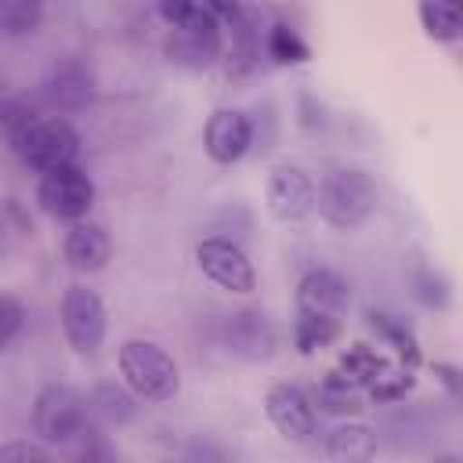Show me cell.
Masks as SVG:
<instances>
[{
	"label": "cell",
	"instance_id": "cell-12",
	"mask_svg": "<svg viewBox=\"0 0 463 463\" xmlns=\"http://www.w3.org/2000/svg\"><path fill=\"white\" fill-rule=\"evenodd\" d=\"M253 141V127H250V116L239 112V109H217L210 119H206V130H203V148L213 163L228 166V163H239L246 156Z\"/></svg>",
	"mask_w": 463,
	"mask_h": 463
},
{
	"label": "cell",
	"instance_id": "cell-11",
	"mask_svg": "<svg viewBox=\"0 0 463 463\" xmlns=\"http://www.w3.org/2000/svg\"><path fill=\"white\" fill-rule=\"evenodd\" d=\"M275 344H279V336H275V326L268 322L264 311L242 307V311H235V315L224 318V347L235 358H242V362H264V358L275 354Z\"/></svg>",
	"mask_w": 463,
	"mask_h": 463
},
{
	"label": "cell",
	"instance_id": "cell-15",
	"mask_svg": "<svg viewBox=\"0 0 463 463\" xmlns=\"http://www.w3.org/2000/svg\"><path fill=\"white\" fill-rule=\"evenodd\" d=\"M47 98L58 112H76L94 98V80L83 65L65 61L47 76Z\"/></svg>",
	"mask_w": 463,
	"mask_h": 463
},
{
	"label": "cell",
	"instance_id": "cell-1",
	"mask_svg": "<svg viewBox=\"0 0 463 463\" xmlns=\"http://www.w3.org/2000/svg\"><path fill=\"white\" fill-rule=\"evenodd\" d=\"M376 181L369 170L362 166H336L322 177L318 192H315V206L322 213L326 224L340 228V232H351L358 224H365L376 210Z\"/></svg>",
	"mask_w": 463,
	"mask_h": 463
},
{
	"label": "cell",
	"instance_id": "cell-10",
	"mask_svg": "<svg viewBox=\"0 0 463 463\" xmlns=\"http://www.w3.org/2000/svg\"><path fill=\"white\" fill-rule=\"evenodd\" d=\"M264 412L271 420V427L286 438V441H307L318 430L315 420V402L297 387V383H275L264 394Z\"/></svg>",
	"mask_w": 463,
	"mask_h": 463
},
{
	"label": "cell",
	"instance_id": "cell-2",
	"mask_svg": "<svg viewBox=\"0 0 463 463\" xmlns=\"http://www.w3.org/2000/svg\"><path fill=\"white\" fill-rule=\"evenodd\" d=\"M119 376L141 402H170L181 387L177 362L156 340H127L119 347Z\"/></svg>",
	"mask_w": 463,
	"mask_h": 463
},
{
	"label": "cell",
	"instance_id": "cell-25",
	"mask_svg": "<svg viewBox=\"0 0 463 463\" xmlns=\"http://www.w3.org/2000/svg\"><path fill=\"white\" fill-rule=\"evenodd\" d=\"M22 322H25V307L11 293H0V351L22 333Z\"/></svg>",
	"mask_w": 463,
	"mask_h": 463
},
{
	"label": "cell",
	"instance_id": "cell-17",
	"mask_svg": "<svg viewBox=\"0 0 463 463\" xmlns=\"http://www.w3.org/2000/svg\"><path fill=\"white\" fill-rule=\"evenodd\" d=\"M326 452L333 459H369L376 452V438L362 423H336L326 434Z\"/></svg>",
	"mask_w": 463,
	"mask_h": 463
},
{
	"label": "cell",
	"instance_id": "cell-9",
	"mask_svg": "<svg viewBox=\"0 0 463 463\" xmlns=\"http://www.w3.org/2000/svg\"><path fill=\"white\" fill-rule=\"evenodd\" d=\"M264 199H268V210H271L275 221L297 224V221H304L315 210V181L300 166L282 163V166H275L268 174Z\"/></svg>",
	"mask_w": 463,
	"mask_h": 463
},
{
	"label": "cell",
	"instance_id": "cell-14",
	"mask_svg": "<svg viewBox=\"0 0 463 463\" xmlns=\"http://www.w3.org/2000/svg\"><path fill=\"white\" fill-rule=\"evenodd\" d=\"M61 253H65V264L72 271H98L105 268L109 253H112V242H109V232L94 221H72V228L65 232V242H61Z\"/></svg>",
	"mask_w": 463,
	"mask_h": 463
},
{
	"label": "cell",
	"instance_id": "cell-18",
	"mask_svg": "<svg viewBox=\"0 0 463 463\" xmlns=\"http://www.w3.org/2000/svg\"><path fill=\"white\" fill-rule=\"evenodd\" d=\"M420 22L427 36L434 40H456L463 25V4L459 0H420Z\"/></svg>",
	"mask_w": 463,
	"mask_h": 463
},
{
	"label": "cell",
	"instance_id": "cell-24",
	"mask_svg": "<svg viewBox=\"0 0 463 463\" xmlns=\"http://www.w3.org/2000/svg\"><path fill=\"white\" fill-rule=\"evenodd\" d=\"M54 452L51 445L43 441H29V438H18V441H4L0 445V463H47Z\"/></svg>",
	"mask_w": 463,
	"mask_h": 463
},
{
	"label": "cell",
	"instance_id": "cell-22",
	"mask_svg": "<svg viewBox=\"0 0 463 463\" xmlns=\"http://www.w3.org/2000/svg\"><path fill=\"white\" fill-rule=\"evenodd\" d=\"M268 54L279 61V65H297V61H307V43L289 29V25H271L268 29Z\"/></svg>",
	"mask_w": 463,
	"mask_h": 463
},
{
	"label": "cell",
	"instance_id": "cell-16",
	"mask_svg": "<svg viewBox=\"0 0 463 463\" xmlns=\"http://www.w3.org/2000/svg\"><path fill=\"white\" fill-rule=\"evenodd\" d=\"M315 405L329 416H354L362 409V398H358V383L344 373H329L322 376L318 391H315Z\"/></svg>",
	"mask_w": 463,
	"mask_h": 463
},
{
	"label": "cell",
	"instance_id": "cell-13",
	"mask_svg": "<svg viewBox=\"0 0 463 463\" xmlns=\"http://www.w3.org/2000/svg\"><path fill=\"white\" fill-rule=\"evenodd\" d=\"M347 304H351L347 282H344L333 268H311V271L297 282V311L340 318V315L347 311Z\"/></svg>",
	"mask_w": 463,
	"mask_h": 463
},
{
	"label": "cell",
	"instance_id": "cell-23",
	"mask_svg": "<svg viewBox=\"0 0 463 463\" xmlns=\"http://www.w3.org/2000/svg\"><path fill=\"white\" fill-rule=\"evenodd\" d=\"M344 376H351L354 383L380 380V376H383V362H380V354H373L365 344H354V347L344 354Z\"/></svg>",
	"mask_w": 463,
	"mask_h": 463
},
{
	"label": "cell",
	"instance_id": "cell-27",
	"mask_svg": "<svg viewBox=\"0 0 463 463\" xmlns=\"http://www.w3.org/2000/svg\"><path fill=\"white\" fill-rule=\"evenodd\" d=\"M203 7H206L213 18H232V14L242 11V0H206Z\"/></svg>",
	"mask_w": 463,
	"mask_h": 463
},
{
	"label": "cell",
	"instance_id": "cell-3",
	"mask_svg": "<svg viewBox=\"0 0 463 463\" xmlns=\"http://www.w3.org/2000/svg\"><path fill=\"white\" fill-rule=\"evenodd\" d=\"M33 430L47 445H72L90 430V409L80 391L65 383H47L33 402Z\"/></svg>",
	"mask_w": 463,
	"mask_h": 463
},
{
	"label": "cell",
	"instance_id": "cell-26",
	"mask_svg": "<svg viewBox=\"0 0 463 463\" xmlns=\"http://www.w3.org/2000/svg\"><path fill=\"white\" fill-rule=\"evenodd\" d=\"M156 7H159V18H163L166 25H181L199 4H195V0H156Z\"/></svg>",
	"mask_w": 463,
	"mask_h": 463
},
{
	"label": "cell",
	"instance_id": "cell-5",
	"mask_svg": "<svg viewBox=\"0 0 463 463\" xmlns=\"http://www.w3.org/2000/svg\"><path fill=\"white\" fill-rule=\"evenodd\" d=\"M166 58L181 69H210L221 58V25L206 7H195L181 25H170L163 43Z\"/></svg>",
	"mask_w": 463,
	"mask_h": 463
},
{
	"label": "cell",
	"instance_id": "cell-6",
	"mask_svg": "<svg viewBox=\"0 0 463 463\" xmlns=\"http://www.w3.org/2000/svg\"><path fill=\"white\" fill-rule=\"evenodd\" d=\"M61 333L69 340V347L76 354H94L105 340V329H109V318H105V304L101 297L90 289V286H80L72 282L65 293H61Z\"/></svg>",
	"mask_w": 463,
	"mask_h": 463
},
{
	"label": "cell",
	"instance_id": "cell-8",
	"mask_svg": "<svg viewBox=\"0 0 463 463\" xmlns=\"http://www.w3.org/2000/svg\"><path fill=\"white\" fill-rule=\"evenodd\" d=\"M195 260H199L203 275H206L210 282H217L221 289H228V293L246 297V293L257 289V271H253L246 250H242L239 242L224 239V235L203 239L199 250H195Z\"/></svg>",
	"mask_w": 463,
	"mask_h": 463
},
{
	"label": "cell",
	"instance_id": "cell-19",
	"mask_svg": "<svg viewBox=\"0 0 463 463\" xmlns=\"http://www.w3.org/2000/svg\"><path fill=\"white\" fill-rule=\"evenodd\" d=\"M340 336V318H329V315H307V311H297V326H293V340L304 354L311 351H322L326 344H333Z\"/></svg>",
	"mask_w": 463,
	"mask_h": 463
},
{
	"label": "cell",
	"instance_id": "cell-21",
	"mask_svg": "<svg viewBox=\"0 0 463 463\" xmlns=\"http://www.w3.org/2000/svg\"><path fill=\"white\" fill-rule=\"evenodd\" d=\"M43 18V0H0V33L29 36Z\"/></svg>",
	"mask_w": 463,
	"mask_h": 463
},
{
	"label": "cell",
	"instance_id": "cell-4",
	"mask_svg": "<svg viewBox=\"0 0 463 463\" xmlns=\"http://www.w3.org/2000/svg\"><path fill=\"white\" fill-rule=\"evenodd\" d=\"M18 159L40 174L47 170H58V166H69L76 163L80 156V134L72 130L69 119L61 116H47V119H29L14 137H11Z\"/></svg>",
	"mask_w": 463,
	"mask_h": 463
},
{
	"label": "cell",
	"instance_id": "cell-20",
	"mask_svg": "<svg viewBox=\"0 0 463 463\" xmlns=\"http://www.w3.org/2000/svg\"><path fill=\"white\" fill-rule=\"evenodd\" d=\"M87 409H90V416H98L105 423H127L134 416V394L116 387V383H105V387H98L90 394Z\"/></svg>",
	"mask_w": 463,
	"mask_h": 463
},
{
	"label": "cell",
	"instance_id": "cell-7",
	"mask_svg": "<svg viewBox=\"0 0 463 463\" xmlns=\"http://www.w3.org/2000/svg\"><path fill=\"white\" fill-rule=\"evenodd\" d=\"M36 203L43 213H51L58 221H80L94 206V181L76 163L47 170V174H40Z\"/></svg>",
	"mask_w": 463,
	"mask_h": 463
}]
</instances>
